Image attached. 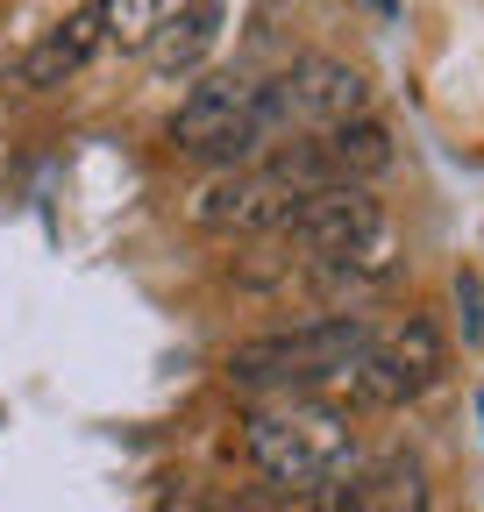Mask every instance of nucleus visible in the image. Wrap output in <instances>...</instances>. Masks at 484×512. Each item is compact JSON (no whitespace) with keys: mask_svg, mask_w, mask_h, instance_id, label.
<instances>
[{"mask_svg":"<svg viewBox=\"0 0 484 512\" xmlns=\"http://www.w3.org/2000/svg\"><path fill=\"white\" fill-rule=\"evenodd\" d=\"M242 456L264 470V484L292 491V498H321L328 484H342L371 448L349 427V406L321 399V392H285V399H257L242 420Z\"/></svg>","mask_w":484,"mask_h":512,"instance_id":"1","label":"nucleus"},{"mask_svg":"<svg viewBox=\"0 0 484 512\" xmlns=\"http://www.w3.org/2000/svg\"><path fill=\"white\" fill-rule=\"evenodd\" d=\"M378 320L371 313H321L299 320V328L257 335L228 356V384L250 399H285V392H328V384L349 377V363L371 349Z\"/></svg>","mask_w":484,"mask_h":512,"instance_id":"2","label":"nucleus"},{"mask_svg":"<svg viewBox=\"0 0 484 512\" xmlns=\"http://www.w3.org/2000/svg\"><path fill=\"white\" fill-rule=\"evenodd\" d=\"M171 143L178 157H193L207 171H228V164H257L278 136V114H271V86L250 79V72H214L200 79L171 114Z\"/></svg>","mask_w":484,"mask_h":512,"instance_id":"3","label":"nucleus"},{"mask_svg":"<svg viewBox=\"0 0 484 512\" xmlns=\"http://www.w3.org/2000/svg\"><path fill=\"white\" fill-rule=\"evenodd\" d=\"M442 370H449V335H442V320H435V313H406V320H392V328L371 335V349L349 363L342 392H349V406L392 413V406H413L420 392H435Z\"/></svg>","mask_w":484,"mask_h":512,"instance_id":"4","label":"nucleus"},{"mask_svg":"<svg viewBox=\"0 0 484 512\" xmlns=\"http://www.w3.org/2000/svg\"><path fill=\"white\" fill-rule=\"evenodd\" d=\"M264 86H271L278 136H321V128H335V121L371 114V79H363L356 64H342V57H321V50L292 57L285 72L264 79Z\"/></svg>","mask_w":484,"mask_h":512,"instance_id":"5","label":"nucleus"},{"mask_svg":"<svg viewBox=\"0 0 484 512\" xmlns=\"http://www.w3.org/2000/svg\"><path fill=\"white\" fill-rule=\"evenodd\" d=\"M292 207H299V185H285V178L257 157V164L207 171L186 214H193V228H207V235H278Z\"/></svg>","mask_w":484,"mask_h":512,"instance_id":"6","label":"nucleus"},{"mask_svg":"<svg viewBox=\"0 0 484 512\" xmlns=\"http://www.w3.org/2000/svg\"><path fill=\"white\" fill-rule=\"evenodd\" d=\"M385 207H378V192L371 185H314V192H299V207L285 214V242L292 249H307V256H335L349 242H371L385 235Z\"/></svg>","mask_w":484,"mask_h":512,"instance_id":"7","label":"nucleus"},{"mask_svg":"<svg viewBox=\"0 0 484 512\" xmlns=\"http://www.w3.org/2000/svg\"><path fill=\"white\" fill-rule=\"evenodd\" d=\"M428 463L406 456V448H385V456H363L342 484H328L314 498V512H428Z\"/></svg>","mask_w":484,"mask_h":512,"instance_id":"8","label":"nucleus"},{"mask_svg":"<svg viewBox=\"0 0 484 512\" xmlns=\"http://www.w3.org/2000/svg\"><path fill=\"white\" fill-rule=\"evenodd\" d=\"M399 271H406V256H399L392 228L371 235V242H349V249H335V256H307V285H314L335 313H363L371 299H385V292L399 285Z\"/></svg>","mask_w":484,"mask_h":512,"instance_id":"9","label":"nucleus"},{"mask_svg":"<svg viewBox=\"0 0 484 512\" xmlns=\"http://www.w3.org/2000/svg\"><path fill=\"white\" fill-rule=\"evenodd\" d=\"M100 43H107V36H100V8L86 0V8H79L72 22H57L36 50H22V57H15V72H8V79H15L22 93H50V86H65V79L79 72V64L100 50Z\"/></svg>","mask_w":484,"mask_h":512,"instance_id":"10","label":"nucleus"},{"mask_svg":"<svg viewBox=\"0 0 484 512\" xmlns=\"http://www.w3.org/2000/svg\"><path fill=\"white\" fill-rule=\"evenodd\" d=\"M328 185H371L378 171H392V136H385V121L378 114H356V121H335L321 128V136H307Z\"/></svg>","mask_w":484,"mask_h":512,"instance_id":"11","label":"nucleus"},{"mask_svg":"<svg viewBox=\"0 0 484 512\" xmlns=\"http://www.w3.org/2000/svg\"><path fill=\"white\" fill-rule=\"evenodd\" d=\"M214 43H221V0H193V8H178V15L150 36L143 57H150L157 79H193Z\"/></svg>","mask_w":484,"mask_h":512,"instance_id":"12","label":"nucleus"},{"mask_svg":"<svg viewBox=\"0 0 484 512\" xmlns=\"http://www.w3.org/2000/svg\"><path fill=\"white\" fill-rule=\"evenodd\" d=\"M157 512H314V498H292V491H214V484H171L157 498Z\"/></svg>","mask_w":484,"mask_h":512,"instance_id":"13","label":"nucleus"},{"mask_svg":"<svg viewBox=\"0 0 484 512\" xmlns=\"http://www.w3.org/2000/svg\"><path fill=\"white\" fill-rule=\"evenodd\" d=\"M100 8V36L121 43V50H150V36L178 15V8H193V0H93Z\"/></svg>","mask_w":484,"mask_h":512,"instance_id":"14","label":"nucleus"},{"mask_svg":"<svg viewBox=\"0 0 484 512\" xmlns=\"http://www.w3.org/2000/svg\"><path fill=\"white\" fill-rule=\"evenodd\" d=\"M456 299H463V335L477 342L484 335V285L477 278H456Z\"/></svg>","mask_w":484,"mask_h":512,"instance_id":"15","label":"nucleus"}]
</instances>
